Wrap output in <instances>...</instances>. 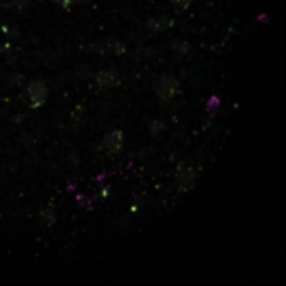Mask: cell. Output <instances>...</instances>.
Masks as SVG:
<instances>
[{"instance_id":"6da1fadb","label":"cell","mask_w":286,"mask_h":286,"mask_svg":"<svg viewBox=\"0 0 286 286\" xmlns=\"http://www.w3.org/2000/svg\"><path fill=\"white\" fill-rule=\"evenodd\" d=\"M25 95L32 109H39L49 99V87L44 80H32L25 87Z\"/></svg>"},{"instance_id":"7a4b0ae2","label":"cell","mask_w":286,"mask_h":286,"mask_svg":"<svg viewBox=\"0 0 286 286\" xmlns=\"http://www.w3.org/2000/svg\"><path fill=\"white\" fill-rule=\"evenodd\" d=\"M156 92L162 100H173L179 94V80L173 74H164L157 80Z\"/></svg>"},{"instance_id":"3957f363","label":"cell","mask_w":286,"mask_h":286,"mask_svg":"<svg viewBox=\"0 0 286 286\" xmlns=\"http://www.w3.org/2000/svg\"><path fill=\"white\" fill-rule=\"evenodd\" d=\"M124 132L119 129H114L103 137V142H100V148L107 154H119L120 151L124 149Z\"/></svg>"},{"instance_id":"277c9868","label":"cell","mask_w":286,"mask_h":286,"mask_svg":"<svg viewBox=\"0 0 286 286\" xmlns=\"http://www.w3.org/2000/svg\"><path fill=\"white\" fill-rule=\"evenodd\" d=\"M119 82V74L116 69H104L95 75V86L100 91H106V89H112L116 87Z\"/></svg>"},{"instance_id":"5b68a950","label":"cell","mask_w":286,"mask_h":286,"mask_svg":"<svg viewBox=\"0 0 286 286\" xmlns=\"http://www.w3.org/2000/svg\"><path fill=\"white\" fill-rule=\"evenodd\" d=\"M194 182H196V173L193 168H189V166L177 168V188H179L182 193L193 189Z\"/></svg>"},{"instance_id":"8992f818","label":"cell","mask_w":286,"mask_h":286,"mask_svg":"<svg viewBox=\"0 0 286 286\" xmlns=\"http://www.w3.org/2000/svg\"><path fill=\"white\" fill-rule=\"evenodd\" d=\"M92 49L95 52L100 54H114V55H122L126 52V46L119 40H104L99 44H94Z\"/></svg>"},{"instance_id":"52a82bcc","label":"cell","mask_w":286,"mask_h":286,"mask_svg":"<svg viewBox=\"0 0 286 286\" xmlns=\"http://www.w3.org/2000/svg\"><path fill=\"white\" fill-rule=\"evenodd\" d=\"M57 219H59V216H57V211H55V206L50 202L46 208L42 209L40 214H39V222L42 228H52Z\"/></svg>"},{"instance_id":"ba28073f","label":"cell","mask_w":286,"mask_h":286,"mask_svg":"<svg viewBox=\"0 0 286 286\" xmlns=\"http://www.w3.org/2000/svg\"><path fill=\"white\" fill-rule=\"evenodd\" d=\"M174 25V21L169 17H156L148 21V29L152 32H166Z\"/></svg>"},{"instance_id":"9c48e42d","label":"cell","mask_w":286,"mask_h":286,"mask_svg":"<svg viewBox=\"0 0 286 286\" xmlns=\"http://www.w3.org/2000/svg\"><path fill=\"white\" fill-rule=\"evenodd\" d=\"M221 111V100L218 95H211L209 100L206 103V112L209 114L211 117H216Z\"/></svg>"},{"instance_id":"30bf717a","label":"cell","mask_w":286,"mask_h":286,"mask_svg":"<svg viewBox=\"0 0 286 286\" xmlns=\"http://www.w3.org/2000/svg\"><path fill=\"white\" fill-rule=\"evenodd\" d=\"M4 9H12V10H24L29 5V0H7L4 2Z\"/></svg>"},{"instance_id":"8fae6325","label":"cell","mask_w":286,"mask_h":286,"mask_svg":"<svg viewBox=\"0 0 286 286\" xmlns=\"http://www.w3.org/2000/svg\"><path fill=\"white\" fill-rule=\"evenodd\" d=\"M191 4H193V0H171V5H173V9L176 12H186L189 7H191Z\"/></svg>"},{"instance_id":"7c38bea8","label":"cell","mask_w":286,"mask_h":286,"mask_svg":"<svg viewBox=\"0 0 286 286\" xmlns=\"http://www.w3.org/2000/svg\"><path fill=\"white\" fill-rule=\"evenodd\" d=\"M173 50L177 54H189L191 52V46L184 40H174L173 42Z\"/></svg>"},{"instance_id":"4fadbf2b","label":"cell","mask_w":286,"mask_h":286,"mask_svg":"<svg viewBox=\"0 0 286 286\" xmlns=\"http://www.w3.org/2000/svg\"><path fill=\"white\" fill-rule=\"evenodd\" d=\"M87 2H91V0H57L55 4H59L62 9H69V7H72V5H80Z\"/></svg>"},{"instance_id":"5bb4252c","label":"cell","mask_w":286,"mask_h":286,"mask_svg":"<svg viewBox=\"0 0 286 286\" xmlns=\"http://www.w3.org/2000/svg\"><path fill=\"white\" fill-rule=\"evenodd\" d=\"M152 126H154V127H151V134H152V136H157V134H159V132H161V131L164 129L161 120H156V122H154V124H152Z\"/></svg>"},{"instance_id":"9a60e30c","label":"cell","mask_w":286,"mask_h":286,"mask_svg":"<svg viewBox=\"0 0 286 286\" xmlns=\"http://www.w3.org/2000/svg\"><path fill=\"white\" fill-rule=\"evenodd\" d=\"M256 21H258V22L261 21V22H264V24H266V22H268V15H266V14H261V15H258V17H256Z\"/></svg>"},{"instance_id":"2e32d148","label":"cell","mask_w":286,"mask_h":286,"mask_svg":"<svg viewBox=\"0 0 286 286\" xmlns=\"http://www.w3.org/2000/svg\"><path fill=\"white\" fill-rule=\"evenodd\" d=\"M54 2H57V0H54Z\"/></svg>"}]
</instances>
